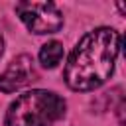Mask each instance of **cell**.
<instances>
[{
	"label": "cell",
	"instance_id": "6da1fadb",
	"mask_svg": "<svg viewBox=\"0 0 126 126\" xmlns=\"http://www.w3.org/2000/svg\"><path fill=\"white\" fill-rule=\"evenodd\" d=\"M120 51V33L112 28H96L83 35L65 65V83L73 91H94L104 85Z\"/></svg>",
	"mask_w": 126,
	"mask_h": 126
},
{
	"label": "cell",
	"instance_id": "7a4b0ae2",
	"mask_svg": "<svg viewBox=\"0 0 126 126\" xmlns=\"http://www.w3.org/2000/svg\"><path fill=\"white\" fill-rule=\"evenodd\" d=\"M65 114V100L43 89L20 94L6 110V126H51Z\"/></svg>",
	"mask_w": 126,
	"mask_h": 126
},
{
	"label": "cell",
	"instance_id": "3957f363",
	"mask_svg": "<svg viewBox=\"0 0 126 126\" xmlns=\"http://www.w3.org/2000/svg\"><path fill=\"white\" fill-rule=\"evenodd\" d=\"M16 14L32 33H55L63 26V14L53 2H18Z\"/></svg>",
	"mask_w": 126,
	"mask_h": 126
},
{
	"label": "cell",
	"instance_id": "277c9868",
	"mask_svg": "<svg viewBox=\"0 0 126 126\" xmlns=\"http://www.w3.org/2000/svg\"><path fill=\"white\" fill-rule=\"evenodd\" d=\"M37 71L35 63L30 55H18L12 59V63L6 67V71L0 75V91L2 93H16L22 87L35 81Z\"/></svg>",
	"mask_w": 126,
	"mask_h": 126
},
{
	"label": "cell",
	"instance_id": "5b68a950",
	"mask_svg": "<svg viewBox=\"0 0 126 126\" xmlns=\"http://www.w3.org/2000/svg\"><path fill=\"white\" fill-rule=\"evenodd\" d=\"M63 57V45L59 41H47L39 49V63L47 69H53Z\"/></svg>",
	"mask_w": 126,
	"mask_h": 126
},
{
	"label": "cell",
	"instance_id": "8992f818",
	"mask_svg": "<svg viewBox=\"0 0 126 126\" xmlns=\"http://www.w3.org/2000/svg\"><path fill=\"white\" fill-rule=\"evenodd\" d=\"M2 49H4V39H2V33H0V55H2Z\"/></svg>",
	"mask_w": 126,
	"mask_h": 126
}]
</instances>
